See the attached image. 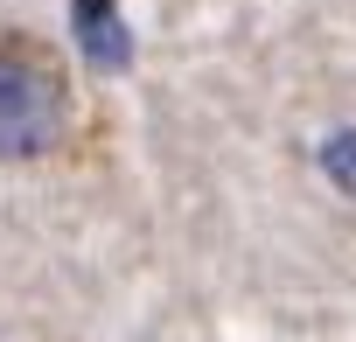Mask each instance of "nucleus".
I'll use <instances>...</instances> for the list:
<instances>
[{"label": "nucleus", "mask_w": 356, "mask_h": 342, "mask_svg": "<svg viewBox=\"0 0 356 342\" xmlns=\"http://www.w3.org/2000/svg\"><path fill=\"white\" fill-rule=\"evenodd\" d=\"M63 133V84L42 49H0V154H42Z\"/></svg>", "instance_id": "f257e3e1"}, {"label": "nucleus", "mask_w": 356, "mask_h": 342, "mask_svg": "<svg viewBox=\"0 0 356 342\" xmlns=\"http://www.w3.org/2000/svg\"><path fill=\"white\" fill-rule=\"evenodd\" d=\"M70 15H77V42H84V56H91L98 70H119V63L133 56V35L119 28L112 0H70Z\"/></svg>", "instance_id": "f03ea898"}, {"label": "nucleus", "mask_w": 356, "mask_h": 342, "mask_svg": "<svg viewBox=\"0 0 356 342\" xmlns=\"http://www.w3.org/2000/svg\"><path fill=\"white\" fill-rule=\"evenodd\" d=\"M321 168H328V175L356 196V133H335L328 147H321Z\"/></svg>", "instance_id": "7ed1b4c3"}]
</instances>
